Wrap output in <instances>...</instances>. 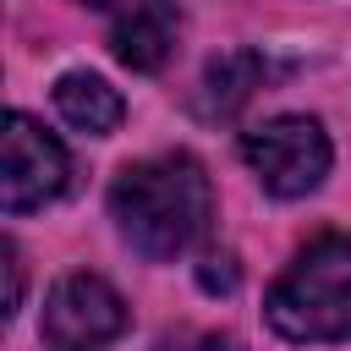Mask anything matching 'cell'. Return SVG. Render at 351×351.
Listing matches in <instances>:
<instances>
[{
	"mask_svg": "<svg viewBox=\"0 0 351 351\" xmlns=\"http://www.w3.org/2000/svg\"><path fill=\"white\" fill-rule=\"evenodd\" d=\"M241 159L252 165V176L263 181V192L274 197H307L324 186L329 176V132L313 115H274L258 132L241 137Z\"/></svg>",
	"mask_w": 351,
	"mask_h": 351,
	"instance_id": "3",
	"label": "cell"
},
{
	"mask_svg": "<svg viewBox=\"0 0 351 351\" xmlns=\"http://www.w3.org/2000/svg\"><path fill=\"white\" fill-rule=\"evenodd\" d=\"M263 318L274 335H285L296 346L351 340V236L329 230V236L307 241L291 258V269L269 285Z\"/></svg>",
	"mask_w": 351,
	"mask_h": 351,
	"instance_id": "2",
	"label": "cell"
},
{
	"mask_svg": "<svg viewBox=\"0 0 351 351\" xmlns=\"http://www.w3.org/2000/svg\"><path fill=\"white\" fill-rule=\"evenodd\" d=\"M154 351H247V346L230 340V335H219V329H176V335H165Z\"/></svg>",
	"mask_w": 351,
	"mask_h": 351,
	"instance_id": "9",
	"label": "cell"
},
{
	"mask_svg": "<svg viewBox=\"0 0 351 351\" xmlns=\"http://www.w3.org/2000/svg\"><path fill=\"white\" fill-rule=\"evenodd\" d=\"M132 324L121 291L99 274H66L49 296H44V318L38 335L49 340V351H99L110 340H121Z\"/></svg>",
	"mask_w": 351,
	"mask_h": 351,
	"instance_id": "4",
	"label": "cell"
},
{
	"mask_svg": "<svg viewBox=\"0 0 351 351\" xmlns=\"http://www.w3.org/2000/svg\"><path fill=\"white\" fill-rule=\"evenodd\" d=\"M258 77H263V60L252 55V49H236V55H219L214 66H208V93H203V110L208 115H236L247 99H252V88H258Z\"/></svg>",
	"mask_w": 351,
	"mask_h": 351,
	"instance_id": "8",
	"label": "cell"
},
{
	"mask_svg": "<svg viewBox=\"0 0 351 351\" xmlns=\"http://www.w3.org/2000/svg\"><path fill=\"white\" fill-rule=\"evenodd\" d=\"M55 110H60L66 126H77V132H88V137H104V132L121 126L126 99H121L99 71H66V77L55 82Z\"/></svg>",
	"mask_w": 351,
	"mask_h": 351,
	"instance_id": "7",
	"label": "cell"
},
{
	"mask_svg": "<svg viewBox=\"0 0 351 351\" xmlns=\"http://www.w3.org/2000/svg\"><path fill=\"white\" fill-rule=\"evenodd\" d=\"M5 274H11V291H5V318H11L16 302H22V258H16V241H5Z\"/></svg>",
	"mask_w": 351,
	"mask_h": 351,
	"instance_id": "11",
	"label": "cell"
},
{
	"mask_svg": "<svg viewBox=\"0 0 351 351\" xmlns=\"http://www.w3.org/2000/svg\"><path fill=\"white\" fill-rule=\"evenodd\" d=\"M110 219L132 252H143L148 263H170L186 247H197L214 219L208 170L192 154L137 159L110 181Z\"/></svg>",
	"mask_w": 351,
	"mask_h": 351,
	"instance_id": "1",
	"label": "cell"
},
{
	"mask_svg": "<svg viewBox=\"0 0 351 351\" xmlns=\"http://www.w3.org/2000/svg\"><path fill=\"white\" fill-rule=\"evenodd\" d=\"M176 49V11L170 0H121L110 22V55L132 71H159Z\"/></svg>",
	"mask_w": 351,
	"mask_h": 351,
	"instance_id": "6",
	"label": "cell"
},
{
	"mask_svg": "<svg viewBox=\"0 0 351 351\" xmlns=\"http://www.w3.org/2000/svg\"><path fill=\"white\" fill-rule=\"evenodd\" d=\"M93 5H110V11H115V5H121V0H93Z\"/></svg>",
	"mask_w": 351,
	"mask_h": 351,
	"instance_id": "12",
	"label": "cell"
},
{
	"mask_svg": "<svg viewBox=\"0 0 351 351\" xmlns=\"http://www.w3.org/2000/svg\"><path fill=\"white\" fill-rule=\"evenodd\" d=\"M197 285H203V291H230V285H236V258H230V252H208L203 269H197Z\"/></svg>",
	"mask_w": 351,
	"mask_h": 351,
	"instance_id": "10",
	"label": "cell"
},
{
	"mask_svg": "<svg viewBox=\"0 0 351 351\" xmlns=\"http://www.w3.org/2000/svg\"><path fill=\"white\" fill-rule=\"evenodd\" d=\"M71 181V159L60 148L55 132H44L33 115L11 110L5 115V176H0V203L5 214H27L44 208L66 192Z\"/></svg>",
	"mask_w": 351,
	"mask_h": 351,
	"instance_id": "5",
	"label": "cell"
}]
</instances>
